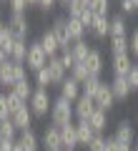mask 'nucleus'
I'll list each match as a JSON object with an SVG mask.
<instances>
[{
	"instance_id": "15",
	"label": "nucleus",
	"mask_w": 138,
	"mask_h": 151,
	"mask_svg": "<svg viewBox=\"0 0 138 151\" xmlns=\"http://www.w3.org/2000/svg\"><path fill=\"white\" fill-rule=\"evenodd\" d=\"M40 45H43V50L48 53V58H55L58 50H60V43H58V38H55L53 30H45L40 35Z\"/></svg>"
},
{
	"instance_id": "27",
	"label": "nucleus",
	"mask_w": 138,
	"mask_h": 151,
	"mask_svg": "<svg viewBox=\"0 0 138 151\" xmlns=\"http://www.w3.org/2000/svg\"><path fill=\"white\" fill-rule=\"evenodd\" d=\"M13 45H15V35L10 33V28H3L0 30V50H5L8 53V58H10V53H13Z\"/></svg>"
},
{
	"instance_id": "51",
	"label": "nucleus",
	"mask_w": 138,
	"mask_h": 151,
	"mask_svg": "<svg viewBox=\"0 0 138 151\" xmlns=\"http://www.w3.org/2000/svg\"><path fill=\"white\" fill-rule=\"evenodd\" d=\"M131 3H133V8H136V10H138V0H131Z\"/></svg>"
},
{
	"instance_id": "29",
	"label": "nucleus",
	"mask_w": 138,
	"mask_h": 151,
	"mask_svg": "<svg viewBox=\"0 0 138 151\" xmlns=\"http://www.w3.org/2000/svg\"><path fill=\"white\" fill-rule=\"evenodd\" d=\"M25 58H28V40H15L13 53H10V60H15V63H25Z\"/></svg>"
},
{
	"instance_id": "30",
	"label": "nucleus",
	"mask_w": 138,
	"mask_h": 151,
	"mask_svg": "<svg viewBox=\"0 0 138 151\" xmlns=\"http://www.w3.org/2000/svg\"><path fill=\"white\" fill-rule=\"evenodd\" d=\"M116 35H128V28H126V18H123V13L111 18V38H116Z\"/></svg>"
},
{
	"instance_id": "35",
	"label": "nucleus",
	"mask_w": 138,
	"mask_h": 151,
	"mask_svg": "<svg viewBox=\"0 0 138 151\" xmlns=\"http://www.w3.org/2000/svg\"><path fill=\"white\" fill-rule=\"evenodd\" d=\"M70 76H73V78H75L78 83H83L85 78L90 76V73H88V65H85V63H75L73 68H70Z\"/></svg>"
},
{
	"instance_id": "13",
	"label": "nucleus",
	"mask_w": 138,
	"mask_h": 151,
	"mask_svg": "<svg viewBox=\"0 0 138 151\" xmlns=\"http://www.w3.org/2000/svg\"><path fill=\"white\" fill-rule=\"evenodd\" d=\"M113 139L121 141V144H126V146H133V141H136V131H133V126L128 124V121H121V124L116 126Z\"/></svg>"
},
{
	"instance_id": "53",
	"label": "nucleus",
	"mask_w": 138,
	"mask_h": 151,
	"mask_svg": "<svg viewBox=\"0 0 138 151\" xmlns=\"http://www.w3.org/2000/svg\"><path fill=\"white\" fill-rule=\"evenodd\" d=\"M0 3H8V0H0Z\"/></svg>"
},
{
	"instance_id": "41",
	"label": "nucleus",
	"mask_w": 138,
	"mask_h": 151,
	"mask_svg": "<svg viewBox=\"0 0 138 151\" xmlns=\"http://www.w3.org/2000/svg\"><path fill=\"white\" fill-rule=\"evenodd\" d=\"M78 20H80V23H83V25L90 30V25H93V20H96V13H93V10L88 8V10H83V13H80V18H78Z\"/></svg>"
},
{
	"instance_id": "49",
	"label": "nucleus",
	"mask_w": 138,
	"mask_h": 151,
	"mask_svg": "<svg viewBox=\"0 0 138 151\" xmlns=\"http://www.w3.org/2000/svg\"><path fill=\"white\" fill-rule=\"evenodd\" d=\"M5 25H8V23L3 20V15H0V30H3V28H5Z\"/></svg>"
},
{
	"instance_id": "54",
	"label": "nucleus",
	"mask_w": 138,
	"mask_h": 151,
	"mask_svg": "<svg viewBox=\"0 0 138 151\" xmlns=\"http://www.w3.org/2000/svg\"><path fill=\"white\" fill-rule=\"evenodd\" d=\"M0 141H3V139H0Z\"/></svg>"
},
{
	"instance_id": "3",
	"label": "nucleus",
	"mask_w": 138,
	"mask_h": 151,
	"mask_svg": "<svg viewBox=\"0 0 138 151\" xmlns=\"http://www.w3.org/2000/svg\"><path fill=\"white\" fill-rule=\"evenodd\" d=\"M28 106H30L33 116L35 119H43V116H48L50 108H53V98H50L48 88H35L30 96V101H28Z\"/></svg>"
},
{
	"instance_id": "43",
	"label": "nucleus",
	"mask_w": 138,
	"mask_h": 151,
	"mask_svg": "<svg viewBox=\"0 0 138 151\" xmlns=\"http://www.w3.org/2000/svg\"><path fill=\"white\" fill-rule=\"evenodd\" d=\"M128 86H131V91H138V65H133L128 73Z\"/></svg>"
},
{
	"instance_id": "50",
	"label": "nucleus",
	"mask_w": 138,
	"mask_h": 151,
	"mask_svg": "<svg viewBox=\"0 0 138 151\" xmlns=\"http://www.w3.org/2000/svg\"><path fill=\"white\" fill-rule=\"evenodd\" d=\"M28 5H38V0H28Z\"/></svg>"
},
{
	"instance_id": "44",
	"label": "nucleus",
	"mask_w": 138,
	"mask_h": 151,
	"mask_svg": "<svg viewBox=\"0 0 138 151\" xmlns=\"http://www.w3.org/2000/svg\"><path fill=\"white\" fill-rule=\"evenodd\" d=\"M55 3H58V0H38V8H40L43 13H50L55 8Z\"/></svg>"
},
{
	"instance_id": "5",
	"label": "nucleus",
	"mask_w": 138,
	"mask_h": 151,
	"mask_svg": "<svg viewBox=\"0 0 138 151\" xmlns=\"http://www.w3.org/2000/svg\"><path fill=\"white\" fill-rule=\"evenodd\" d=\"M8 28L15 35V40H28V33H30V25H28L25 13H10L8 18Z\"/></svg>"
},
{
	"instance_id": "22",
	"label": "nucleus",
	"mask_w": 138,
	"mask_h": 151,
	"mask_svg": "<svg viewBox=\"0 0 138 151\" xmlns=\"http://www.w3.org/2000/svg\"><path fill=\"white\" fill-rule=\"evenodd\" d=\"M90 45L85 43V40H75L73 45H70V53H73V58H75V63H85L88 60V55H90Z\"/></svg>"
},
{
	"instance_id": "39",
	"label": "nucleus",
	"mask_w": 138,
	"mask_h": 151,
	"mask_svg": "<svg viewBox=\"0 0 138 151\" xmlns=\"http://www.w3.org/2000/svg\"><path fill=\"white\" fill-rule=\"evenodd\" d=\"M10 119V106H8V93H0V121Z\"/></svg>"
},
{
	"instance_id": "34",
	"label": "nucleus",
	"mask_w": 138,
	"mask_h": 151,
	"mask_svg": "<svg viewBox=\"0 0 138 151\" xmlns=\"http://www.w3.org/2000/svg\"><path fill=\"white\" fill-rule=\"evenodd\" d=\"M8 106H10V116H13V113H18V111H20V108H25L28 103L23 101L20 96H15V93H13V91H8Z\"/></svg>"
},
{
	"instance_id": "9",
	"label": "nucleus",
	"mask_w": 138,
	"mask_h": 151,
	"mask_svg": "<svg viewBox=\"0 0 138 151\" xmlns=\"http://www.w3.org/2000/svg\"><path fill=\"white\" fill-rule=\"evenodd\" d=\"M73 108H75V119L78 121H90V116L96 113V101L93 98H88V96H80L78 101L73 103Z\"/></svg>"
},
{
	"instance_id": "26",
	"label": "nucleus",
	"mask_w": 138,
	"mask_h": 151,
	"mask_svg": "<svg viewBox=\"0 0 138 151\" xmlns=\"http://www.w3.org/2000/svg\"><path fill=\"white\" fill-rule=\"evenodd\" d=\"M10 91L15 93V96H20L23 101L28 103V101H30V96H33V91H35V88H33V83H30V81H28V78H25V81H18L15 86L10 88Z\"/></svg>"
},
{
	"instance_id": "16",
	"label": "nucleus",
	"mask_w": 138,
	"mask_h": 151,
	"mask_svg": "<svg viewBox=\"0 0 138 151\" xmlns=\"http://www.w3.org/2000/svg\"><path fill=\"white\" fill-rule=\"evenodd\" d=\"M85 65H88V73L90 76H98V78H101L103 68H106V63H103V53L98 48H93L90 55H88V60H85Z\"/></svg>"
},
{
	"instance_id": "12",
	"label": "nucleus",
	"mask_w": 138,
	"mask_h": 151,
	"mask_svg": "<svg viewBox=\"0 0 138 151\" xmlns=\"http://www.w3.org/2000/svg\"><path fill=\"white\" fill-rule=\"evenodd\" d=\"M60 139H63V149L65 151H75L78 149V131H75V124H68L60 129Z\"/></svg>"
},
{
	"instance_id": "11",
	"label": "nucleus",
	"mask_w": 138,
	"mask_h": 151,
	"mask_svg": "<svg viewBox=\"0 0 138 151\" xmlns=\"http://www.w3.org/2000/svg\"><path fill=\"white\" fill-rule=\"evenodd\" d=\"M93 101H96V106L101 108V111H106V113L111 111V108H113V103H116V96H113V91H111V83H106V81H103Z\"/></svg>"
},
{
	"instance_id": "28",
	"label": "nucleus",
	"mask_w": 138,
	"mask_h": 151,
	"mask_svg": "<svg viewBox=\"0 0 138 151\" xmlns=\"http://www.w3.org/2000/svg\"><path fill=\"white\" fill-rule=\"evenodd\" d=\"M18 126L13 124V119H5V121H0V139H10V141H15L18 139Z\"/></svg>"
},
{
	"instance_id": "46",
	"label": "nucleus",
	"mask_w": 138,
	"mask_h": 151,
	"mask_svg": "<svg viewBox=\"0 0 138 151\" xmlns=\"http://www.w3.org/2000/svg\"><path fill=\"white\" fill-rule=\"evenodd\" d=\"M136 8H133V3L131 0H121V13H133Z\"/></svg>"
},
{
	"instance_id": "18",
	"label": "nucleus",
	"mask_w": 138,
	"mask_h": 151,
	"mask_svg": "<svg viewBox=\"0 0 138 151\" xmlns=\"http://www.w3.org/2000/svg\"><path fill=\"white\" fill-rule=\"evenodd\" d=\"M10 119H13V124L18 126V131H25V129H30V126H33V119H35V116H33L30 106H25V108H20L18 113H13Z\"/></svg>"
},
{
	"instance_id": "36",
	"label": "nucleus",
	"mask_w": 138,
	"mask_h": 151,
	"mask_svg": "<svg viewBox=\"0 0 138 151\" xmlns=\"http://www.w3.org/2000/svg\"><path fill=\"white\" fill-rule=\"evenodd\" d=\"M85 151H108V146H106V139H103V136L98 134L96 139H93L88 146H85Z\"/></svg>"
},
{
	"instance_id": "6",
	"label": "nucleus",
	"mask_w": 138,
	"mask_h": 151,
	"mask_svg": "<svg viewBox=\"0 0 138 151\" xmlns=\"http://www.w3.org/2000/svg\"><path fill=\"white\" fill-rule=\"evenodd\" d=\"M40 146L45 151H63V139H60L58 126H45V131L40 136Z\"/></svg>"
},
{
	"instance_id": "2",
	"label": "nucleus",
	"mask_w": 138,
	"mask_h": 151,
	"mask_svg": "<svg viewBox=\"0 0 138 151\" xmlns=\"http://www.w3.org/2000/svg\"><path fill=\"white\" fill-rule=\"evenodd\" d=\"M28 78V70H25V63H15V60H5L0 65V86L10 91L18 81H25Z\"/></svg>"
},
{
	"instance_id": "45",
	"label": "nucleus",
	"mask_w": 138,
	"mask_h": 151,
	"mask_svg": "<svg viewBox=\"0 0 138 151\" xmlns=\"http://www.w3.org/2000/svg\"><path fill=\"white\" fill-rule=\"evenodd\" d=\"M13 146H15V141H10V139L0 141V151H13Z\"/></svg>"
},
{
	"instance_id": "31",
	"label": "nucleus",
	"mask_w": 138,
	"mask_h": 151,
	"mask_svg": "<svg viewBox=\"0 0 138 151\" xmlns=\"http://www.w3.org/2000/svg\"><path fill=\"white\" fill-rule=\"evenodd\" d=\"M111 53H113V55L128 53V35H116V38H111Z\"/></svg>"
},
{
	"instance_id": "21",
	"label": "nucleus",
	"mask_w": 138,
	"mask_h": 151,
	"mask_svg": "<svg viewBox=\"0 0 138 151\" xmlns=\"http://www.w3.org/2000/svg\"><path fill=\"white\" fill-rule=\"evenodd\" d=\"M111 91H113V96H116V101H126V98L131 96L128 78H116V76H113V81H111Z\"/></svg>"
},
{
	"instance_id": "19",
	"label": "nucleus",
	"mask_w": 138,
	"mask_h": 151,
	"mask_svg": "<svg viewBox=\"0 0 138 151\" xmlns=\"http://www.w3.org/2000/svg\"><path fill=\"white\" fill-rule=\"evenodd\" d=\"M75 131H78V144L83 146V149H85V146H88L90 141H93V139L98 136L96 131H93V126L88 124V121H78V124H75Z\"/></svg>"
},
{
	"instance_id": "25",
	"label": "nucleus",
	"mask_w": 138,
	"mask_h": 151,
	"mask_svg": "<svg viewBox=\"0 0 138 151\" xmlns=\"http://www.w3.org/2000/svg\"><path fill=\"white\" fill-rule=\"evenodd\" d=\"M68 30H70V38H73V43H75V40H85V30L88 28L78 18H68Z\"/></svg>"
},
{
	"instance_id": "55",
	"label": "nucleus",
	"mask_w": 138,
	"mask_h": 151,
	"mask_svg": "<svg viewBox=\"0 0 138 151\" xmlns=\"http://www.w3.org/2000/svg\"><path fill=\"white\" fill-rule=\"evenodd\" d=\"M63 151H65V149H63Z\"/></svg>"
},
{
	"instance_id": "14",
	"label": "nucleus",
	"mask_w": 138,
	"mask_h": 151,
	"mask_svg": "<svg viewBox=\"0 0 138 151\" xmlns=\"http://www.w3.org/2000/svg\"><path fill=\"white\" fill-rule=\"evenodd\" d=\"M48 73H50V78H53V86H60V83L68 78V70L63 68V63H60L58 55L48 60Z\"/></svg>"
},
{
	"instance_id": "7",
	"label": "nucleus",
	"mask_w": 138,
	"mask_h": 151,
	"mask_svg": "<svg viewBox=\"0 0 138 151\" xmlns=\"http://www.w3.org/2000/svg\"><path fill=\"white\" fill-rule=\"evenodd\" d=\"M50 30H53L55 38H58L60 50H68L70 45H73V38H70V30H68V18H55V23H53Z\"/></svg>"
},
{
	"instance_id": "1",
	"label": "nucleus",
	"mask_w": 138,
	"mask_h": 151,
	"mask_svg": "<svg viewBox=\"0 0 138 151\" xmlns=\"http://www.w3.org/2000/svg\"><path fill=\"white\" fill-rule=\"evenodd\" d=\"M73 119H75V108H73V103H70L68 98L58 96V98L53 101V108H50V124L58 126V129H63V126L73 124Z\"/></svg>"
},
{
	"instance_id": "56",
	"label": "nucleus",
	"mask_w": 138,
	"mask_h": 151,
	"mask_svg": "<svg viewBox=\"0 0 138 151\" xmlns=\"http://www.w3.org/2000/svg\"><path fill=\"white\" fill-rule=\"evenodd\" d=\"M136 65H138V63H136Z\"/></svg>"
},
{
	"instance_id": "47",
	"label": "nucleus",
	"mask_w": 138,
	"mask_h": 151,
	"mask_svg": "<svg viewBox=\"0 0 138 151\" xmlns=\"http://www.w3.org/2000/svg\"><path fill=\"white\" fill-rule=\"evenodd\" d=\"M13 151H25V149H23L20 144H18V139H15V146H13Z\"/></svg>"
},
{
	"instance_id": "40",
	"label": "nucleus",
	"mask_w": 138,
	"mask_h": 151,
	"mask_svg": "<svg viewBox=\"0 0 138 151\" xmlns=\"http://www.w3.org/2000/svg\"><path fill=\"white\" fill-rule=\"evenodd\" d=\"M128 53H131V58H138V30H133L128 38Z\"/></svg>"
},
{
	"instance_id": "4",
	"label": "nucleus",
	"mask_w": 138,
	"mask_h": 151,
	"mask_svg": "<svg viewBox=\"0 0 138 151\" xmlns=\"http://www.w3.org/2000/svg\"><path fill=\"white\" fill-rule=\"evenodd\" d=\"M48 53L43 50V45H40V40H35V43H30L28 45V58H25V65H28V70H33V73H38V70H43L45 65H48Z\"/></svg>"
},
{
	"instance_id": "33",
	"label": "nucleus",
	"mask_w": 138,
	"mask_h": 151,
	"mask_svg": "<svg viewBox=\"0 0 138 151\" xmlns=\"http://www.w3.org/2000/svg\"><path fill=\"white\" fill-rule=\"evenodd\" d=\"M90 10L96 15L108 18V10H111V0H90Z\"/></svg>"
},
{
	"instance_id": "20",
	"label": "nucleus",
	"mask_w": 138,
	"mask_h": 151,
	"mask_svg": "<svg viewBox=\"0 0 138 151\" xmlns=\"http://www.w3.org/2000/svg\"><path fill=\"white\" fill-rule=\"evenodd\" d=\"M90 33H93L98 40H103L106 35H111V18L96 15V20H93V25H90Z\"/></svg>"
},
{
	"instance_id": "8",
	"label": "nucleus",
	"mask_w": 138,
	"mask_h": 151,
	"mask_svg": "<svg viewBox=\"0 0 138 151\" xmlns=\"http://www.w3.org/2000/svg\"><path fill=\"white\" fill-rule=\"evenodd\" d=\"M133 65L136 63H133L131 53H118V55H113L111 68H113V76H116V78H128V73H131Z\"/></svg>"
},
{
	"instance_id": "17",
	"label": "nucleus",
	"mask_w": 138,
	"mask_h": 151,
	"mask_svg": "<svg viewBox=\"0 0 138 151\" xmlns=\"http://www.w3.org/2000/svg\"><path fill=\"white\" fill-rule=\"evenodd\" d=\"M18 144L23 146L25 151H38V146H40V139H38V134L33 129H25L18 134Z\"/></svg>"
},
{
	"instance_id": "38",
	"label": "nucleus",
	"mask_w": 138,
	"mask_h": 151,
	"mask_svg": "<svg viewBox=\"0 0 138 151\" xmlns=\"http://www.w3.org/2000/svg\"><path fill=\"white\" fill-rule=\"evenodd\" d=\"M106 146H108V151H133V146L121 144V141H116L113 136H111V139H106Z\"/></svg>"
},
{
	"instance_id": "48",
	"label": "nucleus",
	"mask_w": 138,
	"mask_h": 151,
	"mask_svg": "<svg viewBox=\"0 0 138 151\" xmlns=\"http://www.w3.org/2000/svg\"><path fill=\"white\" fill-rule=\"evenodd\" d=\"M58 3H63V5H65V8H68V5H70V3H73V0H58Z\"/></svg>"
},
{
	"instance_id": "42",
	"label": "nucleus",
	"mask_w": 138,
	"mask_h": 151,
	"mask_svg": "<svg viewBox=\"0 0 138 151\" xmlns=\"http://www.w3.org/2000/svg\"><path fill=\"white\" fill-rule=\"evenodd\" d=\"M8 5H10V13H25L28 0H8Z\"/></svg>"
},
{
	"instance_id": "10",
	"label": "nucleus",
	"mask_w": 138,
	"mask_h": 151,
	"mask_svg": "<svg viewBox=\"0 0 138 151\" xmlns=\"http://www.w3.org/2000/svg\"><path fill=\"white\" fill-rule=\"evenodd\" d=\"M58 88H60V96H63V98H68L70 103H75L80 96H83V88H80V83L75 81V78H73L70 73H68V78H65V81L60 83Z\"/></svg>"
},
{
	"instance_id": "24",
	"label": "nucleus",
	"mask_w": 138,
	"mask_h": 151,
	"mask_svg": "<svg viewBox=\"0 0 138 151\" xmlns=\"http://www.w3.org/2000/svg\"><path fill=\"white\" fill-rule=\"evenodd\" d=\"M88 124L93 126V131H96V134H103V131H106V126H108V113L101 111V108H96V113L90 116Z\"/></svg>"
},
{
	"instance_id": "52",
	"label": "nucleus",
	"mask_w": 138,
	"mask_h": 151,
	"mask_svg": "<svg viewBox=\"0 0 138 151\" xmlns=\"http://www.w3.org/2000/svg\"><path fill=\"white\" fill-rule=\"evenodd\" d=\"M133 151H138V144H133Z\"/></svg>"
},
{
	"instance_id": "32",
	"label": "nucleus",
	"mask_w": 138,
	"mask_h": 151,
	"mask_svg": "<svg viewBox=\"0 0 138 151\" xmlns=\"http://www.w3.org/2000/svg\"><path fill=\"white\" fill-rule=\"evenodd\" d=\"M53 86V78H50V73H48V65L43 70H38L35 73V88H50Z\"/></svg>"
},
{
	"instance_id": "23",
	"label": "nucleus",
	"mask_w": 138,
	"mask_h": 151,
	"mask_svg": "<svg viewBox=\"0 0 138 151\" xmlns=\"http://www.w3.org/2000/svg\"><path fill=\"white\" fill-rule=\"evenodd\" d=\"M101 78L98 76H88L83 83H80V88H83V96H88V98H96V93H98V88H101Z\"/></svg>"
},
{
	"instance_id": "37",
	"label": "nucleus",
	"mask_w": 138,
	"mask_h": 151,
	"mask_svg": "<svg viewBox=\"0 0 138 151\" xmlns=\"http://www.w3.org/2000/svg\"><path fill=\"white\" fill-rule=\"evenodd\" d=\"M58 58H60V63H63V68L70 73V68L75 65V58H73V53H70V48H68V50H60V55H58Z\"/></svg>"
}]
</instances>
